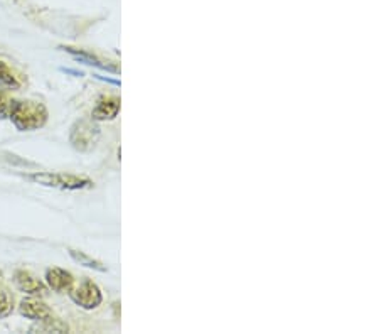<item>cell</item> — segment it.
<instances>
[{
	"label": "cell",
	"instance_id": "277c9868",
	"mask_svg": "<svg viewBox=\"0 0 379 334\" xmlns=\"http://www.w3.org/2000/svg\"><path fill=\"white\" fill-rule=\"evenodd\" d=\"M69 297L76 306L83 307L86 310L96 309L103 302L102 289L90 279H84L78 287L69 290Z\"/></svg>",
	"mask_w": 379,
	"mask_h": 334
},
{
	"label": "cell",
	"instance_id": "5bb4252c",
	"mask_svg": "<svg viewBox=\"0 0 379 334\" xmlns=\"http://www.w3.org/2000/svg\"><path fill=\"white\" fill-rule=\"evenodd\" d=\"M15 100H12L6 91H0V118H9Z\"/></svg>",
	"mask_w": 379,
	"mask_h": 334
},
{
	"label": "cell",
	"instance_id": "3957f363",
	"mask_svg": "<svg viewBox=\"0 0 379 334\" xmlns=\"http://www.w3.org/2000/svg\"><path fill=\"white\" fill-rule=\"evenodd\" d=\"M100 140V127L95 124V120H86V118H81V120L75 122L69 130V144L73 145V149L80 152H90L96 147Z\"/></svg>",
	"mask_w": 379,
	"mask_h": 334
},
{
	"label": "cell",
	"instance_id": "9c48e42d",
	"mask_svg": "<svg viewBox=\"0 0 379 334\" xmlns=\"http://www.w3.org/2000/svg\"><path fill=\"white\" fill-rule=\"evenodd\" d=\"M61 49H63V51H66V53H69L71 56H75L76 59L81 61V63L88 64V66H96V68H100V70L117 73V75L120 73V68L115 66V64H111L110 61L100 59L98 56L91 55V53H88V51H83V49L71 48V46H61Z\"/></svg>",
	"mask_w": 379,
	"mask_h": 334
},
{
	"label": "cell",
	"instance_id": "5b68a950",
	"mask_svg": "<svg viewBox=\"0 0 379 334\" xmlns=\"http://www.w3.org/2000/svg\"><path fill=\"white\" fill-rule=\"evenodd\" d=\"M14 284L21 293L34 295V297H44L48 294V287L44 286V282L36 277L34 274H30L29 270H15L14 274Z\"/></svg>",
	"mask_w": 379,
	"mask_h": 334
},
{
	"label": "cell",
	"instance_id": "4fadbf2b",
	"mask_svg": "<svg viewBox=\"0 0 379 334\" xmlns=\"http://www.w3.org/2000/svg\"><path fill=\"white\" fill-rule=\"evenodd\" d=\"M14 310V297L9 290H0V319L10 316Z\"/></svg>",
	"mask_w": 379,
	"mask_h": 334
},
{
	"label": "cell",
	"instance_id": "ba28073f",
	"mask_svg": "<svg viewBox=\"0 0 379 334\" xmlns=\"http://www.w3.org/2000/svg\"><path fill=\"white\" fill-rule=\"evenodd\" d=\"M19 313H21V316L36 322L44 321L48 319V317L54 316L53 310L49 309L44 302L39 301V299H24V301L19 304Z\"/></svg>",
	"mask_w": 379,
	"mask_h": 334
},
{
	"label": "cell",
	"instance_id": "6da1fadb",
	"mask_svg": "<svg viewBox=\"0 0 379 334\" xmlns=\"http://www.w3.org/2000/svg\"><path fill=\"white\" fill-rule=\"evenodd\" d=\"M9 118L21 132H34L48 124L49 111L44 103L34 100H15Z\"/></svg>",
	"mask_w": 379,
	"mask_h": 334
},
{
	"label": "cell",
	"instance_id": "52a82bcc",
	"mask_svg": "<svg viewBox=\"0 0 379 334\" xmlns=\"http://www.w3.org/2000/svg\"><path fill=\"white\" fill-rule=\"evenodd\" d=\"M46 282L56 293H69L75 286V277L71 272L64 270V268L53 267L46 270Z\"/></svg>",
	"mask_w": 379,
	"mask_h": 334
},
{
	"label": "cell",
	"instance_id": "7c38bea8",
	"mask_svg": "<svg viewBox=\"0 0 379 334\" xmlns=\"http://www.w3.org/2000/svg\"><path fill=\"white\" fill-rule=\"evenodd\" d=\"M0 88H9V90L21 88V82L15 76V73L3 61H0Z\"/></svg>",
	"mask_w": 379,
	"mask_h": 334
},
{
	"label": "cell",
	"instance_id": "30bf717a",
	"mask_svg": "<svg viewBox=\"0 0 379 334\" xmlns=\"http://www.w3.org/2000/svg\"><path fill=\"white\" fill-rule=\"evenodd\" d=\"M33 331H39V333H68L69 328L68 324H64L63 321L57 319L56 316L48 317L44 321H37L36 328H33Z\"/></svg>",
	"mask_w": 379,
	"mask_h": 334
},
{
	"label": "cell",
	"instance_id": "7a4b0ae2",
	"mask_svg": "<svg viewBox=\"0 0 379 334\" xmlns=\"http://www.w3.org/2000/svg\"><path fill=\"white\" fill-rule=\"evenodd\" d=\"M27 179L46 187H56L64 191L88 189L93 186V181L88 178H80L75 174H64V172H34L27 174Z\"/></svg>",
	"mask_w": 379,
	"mask_h": 334
},
{
	"label": "cell",
	"instance_id": "8fae6325",
	"mask_svg": "<svg viewBox=\"0 0 379 334\" xmlns=\"http://www.w3.org/2000/svg\"><path fill=\"white\" fill-rule=\"evenodd\" d=\"M69 255H71V259L75 260V262H78L80 265H84V267L93 268V270H98V272H107V267L102 262H98V260H95L93 257L86 255L84 252L80 250H73V248H69Z\"/></svg>",
	"mask_w": 379,
	"mask_h": 334
},
{
	"label": "cell",
	"instance_id": "9a60e30c",
	"mask_svg": "<svg viewBox=\"0 0 379 334\" xmlns=\"http://www.w3.org/2000/svg\"><path fill=\"white\" fill-rule=\"evenodd\" d=\"M2 277H3V275H2V272H0V282H2Z\"/></svg>",
	"mask_w": 379,
	"mask_h": 334
},
{
	"label": "cell",
	"instance_id": "8992f818",
	"mask_svg": "<svg viewBox=\"0 0 379 334\" xmlns=\"http://www.w3.org/2000/svg\"><path fill=\"white\" fill-rule=\"evenodd\" d=\"M122 102L118 97H103L98 100L96 106L91 111V118L95 122H107L113 120L118 117Z\"/></svg>",
	"mask_w": 379,
	"mask_h": 334
}]
</instances>
